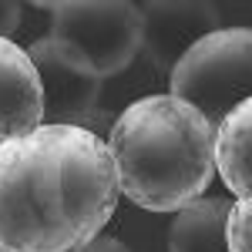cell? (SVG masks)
Returning <instances> with one entry per match:
<instances>
[{"label": "cell", "mask_w": 252, "mask_h": 252, "mask_svg": "<svg viewBox=\"0 0 252 252\" xmlns=\"http://www.w3.org/2000/svg\"><path fill=\"white\" fill-rule=\"evenodd\" d=\"M118 168L104 138L40 125L0 141V252H74L115 215Z\"/></svg>", "instance_id": "1"}, {"label": "cell", "mask_w": 252, "mask_h": 252, "mask_svg": "<svg viewBox=\"0 0 252 252\" xmlns=\"http://www.w3.org/2000/svg\"><path fill=\"white\" fill-rule=\"evenodd\" d=\"M104 141L121 195L148 212H182L215 175V125L175 94L128 104Z\"/></svg>", "instance_id": "2"}, {"label": "cell", "mask_w": 252, "mask_h": 252, "mask_svg": "<svg viewBox=\"0 0 252 252\" xmlns=\"http://www.w3.org/2000/svg\"><path fill=\"white\" fill-rule=\"evenodd\" d=\"M168 94L189 101L215 128L252 97V27H219L168 74Z\"/></svg>", "instance_id": "3"}, {"label": "cell", "mask_w": 252, "mask_h": 252, "mask_svg": "<svg viewBox=\"0 0 252 252\" xmlns=\"http://www.w3.org/2000/svg\"><path fill=\"white\" fill-rule=\"evenodd\" d=\"M51 37L74 47L97 78L121 74L145 47V17L138 3H44Z\"/></svg>", "instance_id": "4"}, {"label": "cell", "mask_w": 252, "mask_h": 252, "mask_svg": "<svg viewBox=\"0 0 252 252\" xmlns=\"http://www.w3.org/2000/svg\"><path fill=\"white\" fill-rule=\"evenodd\" d=\"M27 54L34 58L44 81V121L47 125H74L97 111L101 78L74 47L58 37H37Z\"/></svg>", "instance_id": "5"}, {"label": "cell", "mask_w": 252, "mask_h": 252, "mask_svg": "<svg viewBox=\"0 0 252 252\" xmlns=\"http://www.w3.org/2000/svg\"><path fill=\"white\" fill-rule=\"evenodd\" d=\"M141 17H145V54L165 74H172L175 64L202 37L222 27L212 3H145Z\"/></svg>", "instance_id": "6"}, {"label": "cell", "mask_w": 252, "mask_h": 252, "mask_svg": "<svg viewBox=\"0 0 252 252\" xmlns=\"http://www.w3.org/2000/svg\"><path fill=\"white\" fill-rule=\"evenodd\" d=\"M44 125V81L34 58L0 37V138L31 135Z\"/></svg>", "instance_id": "7"}, {"label": "cell", "mask_w": 252, "mask_h": 252, "mask_svg": "<svg viewBox=\"0 0 252 252\" xmlns=\"http://www.w3.org/2000/svg\"><path fill=\"white\" fill-rule=\"evenodd\" d=\"M229 209L225 198H198L175 212L168 252H229Z\"/></svg>", "instance_id": "8"}, {"label": "cell", "mask_w": 252, "mask_h": 252, "mask_svg": "<svg viewBox=\"0 0 252 252\" xmlns=\"http://www.w3.org/2000/svg\"><path fill=\"white\" fill-rule=\"evenodd\" d=\"M215 172L235 198H252V97L215 128Z\"/></svg>", "instance_id": "9"}, {"label": "cell", "mask_w": 252, "mask_h": 252, "mask_svg": "<svg viewBox=\"0 0 252 252\" xmlns=\"http://www.w3.org/2000/svg\"><path fill=\"white\" fill-rule=\"evenodd\" d=\"M229 252H252V198H235L229 209Z\"/></svg>", "instance_id": "10"}, {"label": "cell", "mask_w": 252, "mask_h": 252, "mask_svg": "<svg viewBox=\"0 0 252 252\" xmlns=\"http://www.w3.org/2000/svg\"><path fill=\"white\" fill-rule=\"evenodd\" d=\"M20 27V3H0V37H10Z\"/></svg>", "instance_id": "11"}, {"label": "cell", "mask_w": 252, "mask_h": 252, "mask_svg": "<svg viewBox=\"0 0 252 252\" xmlns=\"http://www.w3.org/2000/svg\"><path fill=\"white\" fill-rule=\"evenodd\" d=\"M74 252H131L125 242H118V239H108V235H97L94 242H88V246H81Z\"/></svg>", "instance_id": "12"}, {"label": "cell", "mask_w": 252, "mask_h": 252, "mask_svg": "<svg viewBox=\"0 0 252 252\" xmlns=\"http://www.w3.org/2000/svg\"><path fill=\"white\" fill-rule=\"evenodd\" d=\"M0 141H3V138H0Z\"/></svg>", "instance_id": "13"}]
</instances>
